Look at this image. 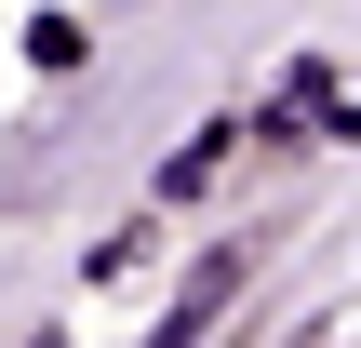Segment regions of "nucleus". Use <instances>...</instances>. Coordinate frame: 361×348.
Here are the masks:
<instances>
[{"label": "nucleus", "instance_id": "obj_1", "mask_svg": "<svg viewBox=\"0 0 361 348\" xmlns=\"http://www.w3.org/2000/svg\"><path fill=\"white\" fill-rule=\"evenodd\" d=\"M228 295H241V255H214V268H201V282H188V308H174V335H201V322H214V308H228Z\"/></svg>", "mask_w": 361, "mask_h": 348}]
</instances>
